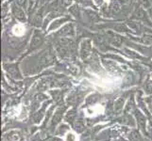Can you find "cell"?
Returning <instances> with one entry per match:
<instances>
[{
    "mask_svg": "<svg viewBox=\"0 0 152 141\" xmlns=\"http://www.w3.org/2000/svg\"><path fill=\"white\" fill-rule=\"evenodd\" d=\"M139 3H140V5L144 9H149V8H151L150 0H139Z\"/></svg>",
    "mask_w": 152,
    "mask_h": 141,
    "instance_id": "cell-15",
    "label": "cell"
},
{
    "mask_svg": "<svg viewBox=\"0 0 152 141\" xmlns=\"http://www.w3.org/2000/svg\"><path fill=\"white\" fill-rule=\"evenodd\" d=\"M84 16L87 18V20L92 24H96L101 21V18L98 16V14L96 12H93L90 9H85L84 12Z\"/></svg>",
    "mask_w": 152,
    "mask_h": 141,
    "instance_id": "cell-9",
    "label": "cell"
},
{
    "mask_svg": "<svg viewBox=\"0 0 152 141\" xmlns=\"http://www.w3.org/2000/svg\"><path fill=\"white\" fill-rule=\"evenodd\" d=\"M15 2L20 6L21 8H23L25 10L27 9V7H28V0H15Z\"/></svg>",
    "mask_w": 152,
    "mask_h": 141,
    "instance_id": "cell-16",
    "label": "cell"
},
{
    "mask_svg": "<svg viewBox=\"0 0 152 141\" xmlns=\"http://www.w3.org/2000/svg\"><path fill=\"white\" fill-rule=\"evenodd\" d=\"M150 14H151V16H152V9H151V10H150Z\"/></svg>",
    "mask_w": 152,
    "mask_h": 141,
    "instance_id": "cell-19",
    "label": "cell"
},
{
    "mask_svg": "<svg viewBox=\"0 0 152 141\" xmlns=\"http://www.w3.org/2000/svg\"><path fill=\"white\" fill-rule=\"evenodd\" d=\"M69 12H70V13H71L76 19L80 20V18H81V10H80V8L78 7L77 5H74V6H72V7L69 9Z\"/></svg>",
    "mask_w": 152,
    "mask_h": 141,
    "instance_id": "cell-12",
    "label": "cell"
},
{
    "mask_svg": "<svg viewBox=\"0 0 152 141\" xmlns=\"http://www.w3.org/2000/svg\"><path fill=\"white\" fill-rule=\"evenodd\" d=\"M122 9V6H121V3L118 0H113L112 1L111 5H110V12H113V13H118L120 10Z\"/></svg>",
    "mask_w": 152,
    "mask_h": 141,
    "instance_id": "cell-11",
    "label": "cell"
},
{
    "mask_svg": "<svg viewBox=\"0 0 152 141\" xmlns=\"http://www.w3.org/2000/svg\"><path fill=\"white\" fill-rule=\"evenodd\" d=\"M43 15H44V9H41L34 14L33 18L31 19V25L35 27H43Z\"/></svg>",
    "mask_w": 152,
    "mask_h": 141,
    "instance_id": "cell-8",
    "label": "cell"
},
{
    "mask_svg": "<svg viewBox=\"0 0 152 141\" xmlns=\"http://www.w3.org/2000/svg\"><path fill=\"white\" fill-rule=\"evenodd\" d=\"M56 36L60 38H73L76 35V30H75V25L73 23H68L64 25L60 30H58Z\"/></svg>",
    "mask_w": 152,
    "mask_h": 141,
    "instance_id": "cell-1",
    "label": "cell"
},
{
    "mask_svg": "<svg viewBox=\"0 0 152 141\" xmlns=\"http://www.w3.org/2000/svg\"><path fill=\"white\" fill-rule=\"evenodd\" d=\"M48 1H50V0H42V4H45V3L48 2Z\"/></svg>",
    "mask_w": 152,
    "mask_h": 141,
    "instance_id": "cell-18",
    "label": "cell"
},
{
    "mask_svg": "<svg viewBox=\"0 0 152 141\" xmlns=\"http://www.w3.org/2000/svg\"><path fill=\"white\" fill-rule=\"evenodd\" d=\"M45 41V38H44V35L43 33L39 31L38 29L34 30L33 35H32V39H31L30 41V50H35V49H38L39 47H41L43 45Z\"/></svg>",
    "mask_w": 152,
    "mask_h": 141,
    "instance_id": "cell-3",
    "label": "cell"
},
{
    "mask_svg": "<svg viewBox=\"0 0 152 141\" xmlns=\"http://www.w3.org/2000/svg\"><path fill=\"white\" fill-rule=\"evenodd\" d=\"M73 0H61V7H70V5H72Z\"/></svg>",
    "mask_w": 152,
    "mask_h": 141,
    "instance_id": "cell-17",
    "label": "cell"
},
{
    "mask_svg": "<svg viewBox=\"0 0 152 141\" xmlns=\"http://www.w3.org/2000/svg\"><path fill=\"white\" fill-rule=\"evenodd\" d=\"M103 35L105 39H106L107 43L110 44H112L115 47H120L123 44L124 39L117 33L113 32V31H106V32L103 33Z\"/></svg>",
    "mask_w": 152,
    "mask_h": 141,
    "instance_id": "cell-2",
    "label": "cell"
},
{
    "mask_svg": "<svg viewBox=\"0 0 152 141\" xmlns=\"http://www.w3.org/2000/svg\"><path fill=\"white\" fill-rule=\"evenodd\" d=\"M71 18L70 17H62V18H57L55 19L54 21H52L51 24L49 25V27L48 28V32H49V31H53L54 29H57L58 27H60L61 25H62L64 23H67V22H70Z\"/></svg>",
    "mask_w": 152,
    "mask_h": 141,
    "instance_id": "cell-7",
    "label": "cell"
},
{
    "mask_svg": "<svg viewBox=\"0 0 152 141\" xmlns=\"http://www.w3.org/2000/svg\"><path fill=\"white\" fill-rule=\"evenodd\" d=\"M12 14L15 19L21 23H25L27 21V15H26L24 9L18 6L16 3H13L12 5Z\"/></svg>",
    "mask_w": 152,
    "mask_h": 141,
    "instance_id": "cell-4",
    "label": "cell"
},
{
    "mask_svg": "<svg viewBox=\"0 0 152 141\" xmlns=\"http://www.w3.org/2000/svg\"><path fill=\"white\" fill-rule=\"evenodd\" d=\"M93 52V48H92V41L91 40H83L82 43H80V56L81 59H85L87 57L92 54Z\"/></svg>",
    "mask_w": 152,
    "mask_h": 141,
    "instance_id": "cell-5",
    "label": "cell"
},
{
    "mask_svg": "<svg viewBox=\"0 0 152 141\" xmlns=\"http://www.w3.org/2000/svg\"><path fill=\"white\" fill-rule=\"evenodd\" d=\"M138 43H141L142 44H145L146 46H152V35L149 33H144L140 37V39L135 40Z\"/></svg>",
    "mask_w": 152,
    "mask_h": 141,
    "instance_id": "cell-10",
    "label": "cell"
},
{
    "mask_svg": "<svg viewBox=\"0 0 152 141\" xmlns=\"http://www.w3.org/2000/svg\"><path fill=\"white\" fill-rule=\"evenodd\" d=\"M132 19L137 20V21H142V22H144L145 24H148V25L150 23L148 14H146V12H145L143 7L142 8L141 7L135 8L134 12L132 13Z\"/></svg>",
    "mask_w": 152,
    "mask_h": 141,
    "instance_id": "cell-6",
    "label": "cell"
},
{
    "mask_svg": "<svg viewBox=\"0 0 152 141\" xmlns=\"http://www.w3.org/2000/svg\"><path fill=\"white\" fill-rule=\"evenodd\" d=\"M64 141H78V137L76 133L74 132H68L65 135Z\"/></svg>",
    "mask_w": 152,
    "mask_h": 141,
    "instance_id": "cell-13",
    "label": "cell"
},
{
    "mask_svg": "<svg viewBox=\"0 0 152 141\" xmlns=\"http://www.w3.org/2000/svg\"><path fill=\"white\" fill-rule=\"evenodd\" d=\"M77 4L81 5L84 7H94L93 5V0H76Z\"/></svg>",
    "mask_w": 152,
    "mask_h": 141,
    "instance_id": "cell-14",
    "label": "cell"
}]
</instances>
